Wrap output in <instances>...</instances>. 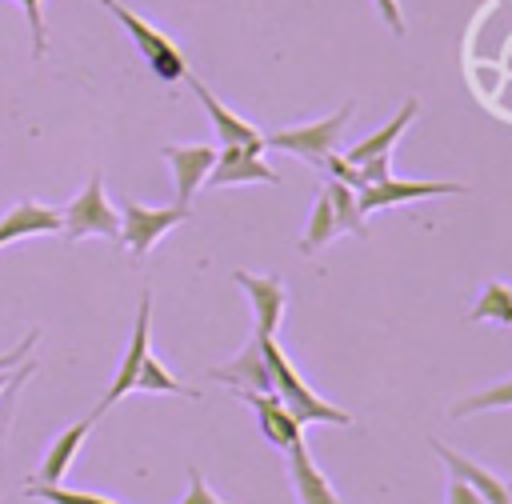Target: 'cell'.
Returning a JSON list of instances; mask_svg holds the SVG:
<instances>
[{"label":"cell","mask_w":512,"mask_h":504,"mask_svg":"<svg viewBox=\"0 0 512 504\" xmlns=\"http://www.w3.org/2000/svg\"><path fill=\"white\" fill-rule=\"evenodd\" d=\"M120 24H124V32L132 36V44H136V52L148 60V68L160 76V80H184L188 76V64H184V52L160 32V28H152L148 20H140L136 12H128L120 0H100Z\"/></svg>","instance_id":"obj_4"},{"label":"cell","mask_w":512,"mask_h":504,"mask_svg":"<svg viewBox=\"0 0 512 504\" xmlns=\"http://www.w3.org/2000/svg\"><path fill=\"white\" fill-rule=\"evenodd\" d=\"M60 232L68 240H84V236H108L120 240V212L108 204L104 196V176L92 172L88 184L60 208Z\"/></svg>","instance_id":"obj_2"},{"label":"cell","mask_w":512,"mask_h":504,"mask_svg":"<svg viewBox=\"0 0 512 504\" xmlns=\"http://www.w3.org/2000/svg\"><path fill=\"white\" fill-rule=\"evenodd\" d=\"M288 476L296 484V500L300 504H340L336 492H332V484H328V476L312 464L304 436L296 444H288Z\"/></svg>","instance_id":"obj_17"},{"label":"cell","mask_w":512,"mask_h":504,"mask_svg":"<svg viewBox=\"0 0 512 504\" xmlns=\"http://www.w3.org/2000/svg\"><path fill=\"white\" fill-rule=\"evenodd\" d=\"M208 380H224V384H232V388H252V392H272V372H268L260 336H252V340L240 348V356H232L228 364L208 368Z\"/></svg>","instance_id":"obj_13"},{"label":"cell","mask_w":512,"mask_h":504,"mask_svg":"<svg viewBox=\"0 0 512 504\" xmlns=\"http://www.w3.org/2000/svg\"><path fill=\"white\" fill-rule=\"evenodd\" d=\"M432 444V452L448 464V472L452 476H460L464 484H472L488 504H512V484H504L496 472H488V468H480L476 460H468V456H460L456 448H448L444 440H428Z\"/></svg>","instance_id":"obj_14"},{"label":"cell","mask_w":512,"mask_h":504,"mask_svg":"<svg viewBox=\"0 0 512 504\" xmlns=\"http://www.w3.org/2000/svg\"><path fill=\"white\" fill-rule=\"evenodd\" d=\"M472 324H500V328H512V284L504 280H488L480 300L472 304L468 312Z\"/></svg>","instance_id":"obj_19"},{"label":"cell","mask_w":512,"mask_h":504,"mask_svg":"<svg viewBox=\"0 0 512 504\" xmlns=\"http://www.w3.org/2000/svg\"><path fill=\"white\" fill-rule=\"evenodd\" d=\"M376 8H380V16H384V24H388L396 36H404V16H400V4H396V0H376Z\"/></svg>","instance_id":"obj_30"},{"label":"cell","mask_w":512,"mask_h":504,"mask_svg":"<svg viewBox=\"0 0 512 504\" xmlns=\"http://www.w3.org/2000/svg\"><path fill=\"white\" fill-rule=\"evenodd\" d=\"M132 392H172V396H192V400L200 396L196 388H184V384H180V380H176V376H172V372H168L152 352L144 356V364H140V372H136Z\"/></svg>","instance_id":"obj_22"},{"label":"cell","mask_w":512,"mask_h":504,"mask_svg":"<svg viewBox=\"0 0 512 504\" xmlns=\"http://www.w3.org/2000/svg\"><path fill=\"white\" fill-rule=\"evenodd\" d=\"M148 340H152V292H144V296H140V308H136V324H132L128 352H124V360H120V368H116V376H112V384H108V392H104V400L96 404V412H92V416L108 412L112 404H120V400L132 392L136 372H140L144 356L152 352V344H148Z\"/></svg>","instance_id":"obj_6"},{"label":"cell","mask_w":512,"mask_h":504,"mask_svg":"<svg viewBox=\"0 0 512 504\" xmlns=\"http://www.w3.org/2000/svg\"><path fill=\"white\" fill-rule=\"evenodd\" d=\"M20 8H24V16H28V36H32V56L40 60L44 52H48V28H44V8H40V0H16Z\"/></svg>","instance_id":"obj_26"},{"label":"cell","mask_w":512,"mask_h":504,"mask_svg":"<svg viewBox=\"0 0 512 504\" xmlns=\"http://www.w3.org/2000/svg\"><path fill=\"white\" fill-rule=\"evenodd\" d=\"M164 160L176 180V204H192L196 188L208 180V172L216 164V148L212 144H168Z\"/></svg>","instance_id":"obj_11"},{"label":"cell","mask_w":512,"mask_h":504,"mask_svg":"<svg viewBox=\"0 0 512 504\" xmlns=\"http://www.w3.org/2000/svg\"><path fill=\"white\" fill-rule=\"evenodd\" d=\"M260 348H264V360H268L276 396L288 404V412H292L300 424H336V428H348V424H352V416H348L344 408L320 400V396L304 384V376L292 368V360H288V352L276 344V336H260Z\"/></svg>","instance_id":"obj_1"},{"label":"cell","mask_w":512,"mask_h":504,"mask_svg":"<svg viewBox=\"0 0 512 504\" xmlns=\"http://www.w3.org/2000/svg\"><path fill=\"white\" fill-rule=\"evenodd\" d=\"M244 404H252V412H256V424H260V432H264V440L268 444H276V448H288V444H296L300 436H304V424L288 412V404L276 396V388L272 392H252V388H232Z\"/></svg>","instance_id":"obj_8"},{"label":"cell","mask_w":512,"mask_h":504,"mask_svg":"<svg viewBox=\"0 0 512 504\" xmlns=\"http://www.w3.org/2000/svg\"><path fill=\"white\" fill-rule=\"evenodd\" d=\"M92 424H96V416H84V420L68 424V428L48 444V452H44V460H40V468H36V476H32V480H40V484H60V480H64V472L72 468V460H76L80 444L88 440Z\"/></svg>","instance_id":"obj_16"},{"label":"cell","mask_w":512,"mask_h":504,"mask_svg":"<svg viewBox=\"0 0 512 504\" xmlns=\"http://www.w3.org/2000/svg\"><path fill=\"white\" fill-rule=\"evenodd\" d=\"M352 120V100H344L332 116L324 120H308V124H296V128H284V132H272L264 136L268 148H280V152H296L300 160H308L312 168H320V160L328 152H336V140L344 132V124Z\"/></svg>","instance_id":"obj_3"},{"label":"cell","mask_w":512,"mask_h":504,"mask_svg":"<svg viewBox=\"0 0 512 504\" xmlns=\"http://www.w3.org/2000/svg\"><path fill=\"white\" fill-rule=\"evenodd\" d=\"M360 176H364V184H376V180L392 176V152H388V156H372V160H364V164H360Z\"/></svg>","instance_id":"obj_29"},{"label":"cell","mask_w":512,"mask_h":504,"mask_svg":"<svg viewBox=\"0 0 512 504\" xmlns=\"http://www.w3.org/2000/svg\"><path fill=\"white\" fill-rule=\"evenodd\" d=\"M184 80H188V88L200 96V104H204V112H208V120H212L220 144H232V148H264V136H260L256 124H248V120H240L236 112H228V108L208 92L204 80H196V76H184Z\"/></svg>","instance_id":"obj_12"},{"label":"cell","mask_w":512,"mask_h":504,"mask_svg":"<svg viewBox=\"0 0 512 504\" xmlns=\"http://www.w3.org/2000/svg\"><path fill=\"white\" fill-rule=\"evenodd\" d=\"M28 376H32V364H24L20 372H12V368H4V372H0V392H4V388H12V384H24Z\"/></svg>","instance_id":"obj_31"},{"label":"cell","mask_w":512,"mask_h":504,"mask_svg":"<svg viewBox=\"0 0 512 504\" xmlns=\"http://www.w3.org/2000/svg\"><path fill=\"white\" fill-rule=\"evenodd\" d=\"M488 408H512V380H500V384H492V388H480V392L456 400V404H452V420H464V416L488 412Z\"/></svg>","instance_id":"obj_23"},{"label":"cell","mask_w":512,"mask_h":504,"mask_svg":"<svg viewBox=\"0 0 512 504\" xmlns=\"http://www.w3.org/2000/svg\"><path fill=\"white\" fill-rule=\"evenodd\" d=\"M416 112H420V104H416V96H408V100L400 104V112H396L384 128H376L372 136H364L360 144H352L344 156H348L352 164H364V160H372V156H388V152H392V144L404 136V128L416 120Z\"/></svg>","instance_id":"obj_18"},{"label":"cell","mask_w":512,"mask_h":504,"mask_svg":"<svg viewBox=\"0 0 512 504\" xmlns=\"http://www.w3.org/2000/svg\"><path fill=\"white\" fill-rule=\"evenodd\" d=\"M24 496H32V500H44V504H116V500H108V496H96V492L60 488V484H40V480H32V484L24 488Z\"/></svg>","instance_id":"obj_24"},{"label":"cell","mask_w":512,"mask_h":504,"mask_svg":"<svg viewBox=\"0 0 512 504\" xmlns=\"http://www.w3.org/2000/svg\"><path fill=\"white\" fill-rule=\"evenodd\" d=\"M332 236H340V224H336V212H332L328 192H320V200L312 204V216H308V232L300 236V252L304 256H316Z\"/></svg>","instance_id":"obj_20"},{"label":"cell","mask_w":512,"mask_h":504,"mask_svg":"<svg viewBox=\"0 0 512 504\" xmlns=\"http://www.w3.org/2000/svg\"><path fill=\"white\" fill-rule=\"evenodd\" d=\"M180 504H224V500H216L212 488L204 484V476H200L196 468H188V496H184Z\"/></svg>","instance_id":"obj_27"},{"label":"cell","mask_w":512,"mask_h":504,"mask_svg":"<svg viewBox=\"0 0 512 504\" xmlns=\"http://www.w3.org/2000/svg\"><path fill=\"white\" fill-rule=\"evenodd\" d=\"M232 280L244 288V296L252 300L256 312V336H276L284 308H288V292L280 276H252V272H232Z\"/></svg>","instance_id":"obj_10"},{"label":"cell","mask_w":512,"mask_h":504,"mask_svg":"<svg viewBox=\"0 0 512 504\" xmlns=\"http://www.w3.org/2000/svg\"><path fill=\"white\" fill-rule=\"evenodd\" d=\"M444 504H488V500H484L472 484H464L460 476H452V480H448V500H444Z\"/></svg>","instance_id":"obj_28"},{"label":"cell","mask_w":512,"mask_h":504,"mask_svg":"<svg viewBox=\"0 0 512 504\" xmlns=\"http://www.w3.org/2000/svg\"><path fill=\"white\" fill-rule=\"evenodd\" d=\"M320 172H328L332 180H340V184H348V188H364V176H360V164H352L348 156H336V152H328L324 160H320Z\"/></svg>","instance_id":"obj_25"},{"label":"cell","mask_w":512,"mask_h":504,"mask_svg":"<svg viewBox=\"0 0 512 504\" xmlns=\"http://www.w3.org/2000/svg\"><path fill=\"white\" fill-rule=\"evenodd\" d=\"M280 184V172L272 164H264L260 148H232L224 144V152H216V164L208 172V184L212 188H224V184Z\"/></svg>","instance_id":"obj_9"},{"label":"cell","mask_w":512,"mask_h":504,"mask_svg":"<svg viewBox=\"0 0 512 504\" xmlns=\"http://www.w3.org/2000/svg\"><path fill=\"white\" fill-rule=\"evenodd\" d=\"M328 200H332V212H336V224H340V232H352V236H368V228H364V212H360V200H356V188H348V184H340V180H332L328 188Z\"/></svg>","instance_id":"obj_21"},{"label":"cell","mask_w":512,"mask_h":504,"mask_svg":"<svg viewBox=\"0 0 512 504\" xmlns=\"http://www.w3.org/2000/svg\"><path fill=\"white\" fill-rule=\"evenodd\" d=\"M188 216H192L188 204L144 208V204H136V200H124V208H120V240L128 244L132 260H144V256L152 252V244H156L164 232H172L176 224H184Z\"/></svg>","instance_id":"obj_5"},{"label":"cell","mask_w":512,"mask_h":504,"mask_svg":"<svg viewBox=\"0 0 512 504\" xmlns=\"http://www.w3.org/2000/svg\"><path fill=\"white\" fill-rule=\"evenodd\" d=\"M44 232H60V208L36 204V200H20L16 208H8L0 216V248L12 240H28V236H44Z\"/></svg>","instance_id":"obj_15"},{"label":"cell","mask_w":512,"mask_h":504,"mask_svg":"<svg viewBox=\"0 0 512 504\" xmlns=\"http://www.w3.org/2000/svg\"><path fill=\"white\" fill-rule=\"evenodd\" d=\"M468 192L464 184L456 180H376V184H364L356 192L360 200V212H376V208H396V204H408V200H420V196H460Z\"/></svg>","instance_id":"obj_7"}]
</instances>
